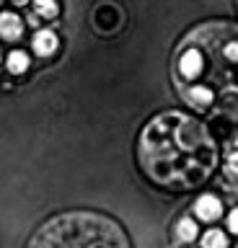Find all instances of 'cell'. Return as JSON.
Returning a JSON list of instances; mask_svg holds the SVG:
<instances>
[{"mask_svg": "<svg viewBox=\"0 0 238 248\" xmlns=\"http://www.w3.org/2000/svg\"><path fill=\"white\" fill-rule=\"evenodd\" d=\"M228 228L233 230V232H238V207H236L233 212L228 215Z\"/></svg>", "mask_w": 238, "mask_h": 248, "instance_id": "obj_12", "label": "cell"}, {"mask_svg": "<svg viewBox=\"0 0 238 248\" xmlns=\"http://www.w3.org/2000/svg\"><path fill=\"white\" fill-rule=\"evenodd\" d=\"M26 67H29V54H26V52L16 49V52L8 54V70H11L13 75H21Z\"/></svg>", "mask_w": 238, "mask_h": 248, "instance_id": "obj_9", "label": "cell"}, {"mask_svg": "<svg viewBox=\"0 0 238 248\" xmlns=\"http://www.w3.org/2000/svg\"><path fill=\"white\" fill-rule=\"evenodd\" d=\"M55 49H57V36H55V31H49V29L36 31V36H34V52L42 54V57H47V54H52Z\"/></svg>", "mask_w": 238, "mask_h": 248, "instance_id": "obj_6", "label": "cell"}, {"mask_svg": "<svg viewBox=\"0 0 238 248\" xmlns=\"http://www.w3.org/2000/svg\"><path fill=\"white\" fill-rule=\"evenodd\" d=\"M218 147L202 122L181 111H163L140 135V166L163 189H191L212 173Z\"/></svg>", "mask_w": 238, "mask_h": 248, "instance_id": "obj_1", "label": "cell"}, {"mask_svg": "<svg viewBox=\"0 0 238 248\" xmlns=\"http://www.w3.org/2000/svg\"><path fill=\"white\" fill-rule=\"evenodd\" d=\"M202 248H228L225 232H220V230H207L205 238H202Z\"/></svg>", "mask_w": 238, "mask_h": 248, "instance_id": "obj_10", "label": "cell"}, {"mask_svg": "<svg viewBox=\"0 0 238 248\" xmlns=\"http://www.w3.org/2000/svg\"><path fill=\"white\" fill-rule=\"evenodd\" d=\"M29 248H129V240L106 215L65 212L44 222Z\"/></svg>", "mask_w": 238, "mask_h": 248, "instance_id": "obj_2", "label": "cell"}, {"mask_svg": "<svg viewBox=\"0 0 238 248\" xmlns=\"http://www.w3.org/2000/svg\"><path fill=\"white\" fill-rule=\"evenodd\" d=\"M176 235H179V240H184V243L194 240V238H197V225H194V220H189V217H181L179 225H176Z\"/></svg>", "mask_w": 238, "mask_h": 248, "instance_id": "obj_8", "label": "cell"}, {"mask_svg": "<svg viewBox=\"0 0 238 248\" xmlns=\"http://www.w3.org/2000/svg\"><path fill=\"white\" fill-rule=\"evenodd\" d=\"M194 209H197V217H199V220H205V222H212V220H218V217L222 215L220 199L212 197V194H202V197L197 199Z\"/></svg>", "mask_w": 238, "mask_h": 248, "instance_id": "obj_4", "label": "cell"}, {"mask_svg": "<svg viewBox=\"0 0 238 248\" xmlns=\"http://www.w3.org/2000/svg\"><path fill=\"white\" fill-rule=\"evenodd\" d=\"M189 101L197 106H210L212 104V91L207 88V85H194V88H189Z\"/></svg>", "mask_w": 238, "mask_h": 248, "instance_id": "obj_7", "label": "cell"}, {"mask_svg": "<svg viewBox=\"0 0 238 248\" xmlns=\"http://www.w3.org/2000/svg\"><path fill=\"white\" fill-rule=\"evenodd\" d=\"M13 3H16V5H26L29 0H13Z\"/></svg>", "mask_w": 238, "mask_h": 248, "instance_id": "obj_14", "label": "cell"}, {"mask_svg": "<svg viewBox=\"0 0 238 248\" xmlns=\"http://www.w3.org/2000/svg\"><path fill=\"white\" fill-rule=\"evenodd\" d=\"M21 34H24V21L16 13H0V36L16 42Z\"/></svg>", "mask_w": 238, "mask_h": 248, "instance_id": "obj_5", "label": "cell"}, {"mask_svg": "<svg viewBox=\"0 0 238 248\" xmlns=\"http://www.w3.org/2000/svg\"><path fill=\"white\" fill-rule=\"evenodd\" d=\"M34 11L42 18H55L57 16V3L55 0H34Z\"/></svg>", "mask_w": 238, "mask_h": 248, "instance_id": "obj_11", "label": "cell"}, {"mask_svg": "<svg viewBox=\"0 0 238 248\" xmlns=\"http://www.w3.org/2000/svg\"><path fill=\"white\" fill-rule=\"evenodd\" d=\"M228 170H230L233 176H238V153H233V155L228 158Z\"/></svg>", "mask_w": 238, "mask_h": 248, "instance_id": "obj_13", "label": "cell"}, {"mask_svg": "<svg viewBox=\"0 0 238 248\" xmlns=\"http://www.w3.org/2000/svg\"><path fill=\"white\" fill-rule=\"evenodd\" d=\"M236 248H238V246H236Z\"/></svg>", "mask_w": 238, "mask_h": 248, "instance_id": "obj_15", "label": "cell"}, {"mask_svg": "<svg viewBox=\"0 0 238 248\" xmlns=\"http://www.w3.org/2000/svg\"><path fill=\"white\" fill-rule=\"evenodd\" d=\"M179 73L187 78V80H194V78L202 75V52L197 46H189V49L181 52L179 57Z\"/></svg>", "mask_w": 238, "mask_h": 248, "instance_id": "obj_3", "label": "cell"}]
</instances>
